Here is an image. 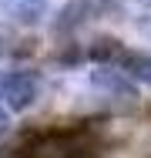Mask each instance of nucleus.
I'll list each match as a JSON object with an SVG mask.
<instances>
[{"instance_id": "obj_6", "label": "nucleus", "mask_w": 151, "mask_h": 158, "mask_svg": "<svg viewBox=\"0 0 151 158\" xmlns=\"http://www.w3.org/2000/svg\"><path fill=\"white\" fill-rule=\"evenodd\" d=\"M7 135H10V108L0 104V138H7Z\"/></svg>"}, {"instance_id": "obj_2", "label": "nucleus", "mask_w": 151, "mask_h": 158, "mask_svg": "<svg viewBox=\"0 0 151 158\" xmlns=\"http://www.w3.org/2000/svg\"><path fill=\"white\" fill-rule=\"evenodd\" d=\"M118 10H121V0H67L54 14L51 31H54V37H74L81 27H88L91 20L111 17Z\"/></svg>"}, {"instance_id": "obj_1", "label": "nucleus", "mask_w": 151, "mask_h": 158, "mask_svg": "<svg viewBox=\"0 0 151 158\" xmlns=\"http://www.w3.org/2000/svg\"><path fill=\"white\" fill-rule=\"evenodd\" d=\"M44 94V77L30 67H10L0 74V104L10 111H30Z\"/></svg>"}, {"instance_id": "obj_5", "label": "nucleus", "mask_w": 151, "mask_h": 158, "mask_svg": "<svg viewBox=\"0 0 151 158\" xmlns=\"http://www.w3.org/2000/svg\"><path fill=\"white\" fill-rule=\"evenodd\" d=\"M114 64H118L121 71H128L138 84H148L151 88V51H134V47H124L121 44Z\"/></svg>"}, {"instance_id": "obj_3", "label": "nucleus", "mask_w": 151, "mask_h": 158, "mask_svg": "<svg viewBox=\"0 0 151 158\" xmlns=\"http://www.w3.org/2000/svg\"><path fill=\"white\" fill-rule=\"evenodd\" d=\"M88 88L101 91L111 101H138L141 98V84L128 71H121L118 64H94L88 71Z\"/></svg>"}, {"instance_id": "obj_4", "label": "nucleus", "mask_w": 151, "mask_h": 158, "mask_svg": "<svg viewBox=\"0 0 151 158\" xmlns=\"http://www.w3.org/2000/svg\"><path fill=\"white\" fill-rule=\"evenodd\" d=\"M0 10L7 14V20L14 27H37L51 14V3L47 0H3Z\"/></svg>"}]
</instances>
